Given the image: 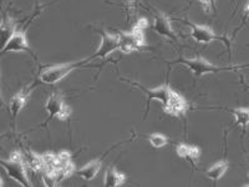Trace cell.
I'll list each match as a JSON object with an SVG mask.
<instances>
[{"instance_id":"6da1fadb","label":"cell","mask_w":249,"mask_h":187,"mask_svg":"<svg viewBox=\"0 0 249 187\" xmlns=\"http://www.w3.org/2000/svg\"><path fill=\"white\" fill-rule=\"evenodd\" d=\"M148 26L147 19H140L136 23V25H133L131 31L127 33H116L117 37H119V50L124 54H131L133 51H137L140 49L144 48V37L143 30Z\"/></svg>"},{"instance_id":"7a4b0ae2","label":"cell","mask_w":249,"mask_h":187,"mask_svg":"<svg viewBox=\"0 0 249 187\" xmlns=\"http://www.w3.org/2000/svg\"><path fill=\"white\" fill-rule=\"evenodd\" d=\"M0 165L5 170L6 175L12 180L17 181L18 184L24 187H30L31 181L28 176V165L24 160L23 155L20 151L12 152L8 160H1Z\"/></svg>"},{"instance_id":"3957f363","label":"cell","mask_w":249,"mask_h":187,"mask_svg":"<svg viewBox=\"0 0 249 187\" xmlns=\"http://www.w3.org/2000/svg\"><path fill=\"white\" fill-rule=\"evenodd\" d=\"M90 61V59H85L82 61L77 62H65V64H59V65L50 66L46 68L45 70L39 75V81L46 84V85H55L59 81H61L64 77L68 76L70 73H72L76 69L81 68L82 65H85L86 62Z\"/></svg>"},{"instance_id":"277c9868","label":"cell","mask_w":249,"mask_h":187,"mask_svg":"<svg viewBox=\"0 0 249 187\" xmlns=\"http://www.w3.org/2000/svg\"><path fill=\"white\" fill-rule=\"evenodd\" d=\"M172 64H183L197 77H201L206 74H217V73H221V71L233 70V69L238 68V66H215L211 64L210 61H207L206 59H203V57H193V59L179 57V59L172 61Z\"/></svg>"},{"instance_id":"5b68a950","label":"cell","mask_w":249,"mask_h":187,"mask_svg":"<svg viewBox=\"0 0 249 187\" xmlns=\"http://www.w3.org/2000/svg\"><path fill=\"white\" fill-rule=\"evenodd\" d=\"M45 111L48 113V120L45 125L51 120H68L71 116V109L66 105L60 94H51L45 102Z\"/></svg>"},{"instance_id":"8992f818","label":"cell","mask_w":249,"mask_h":187,"mask_svg":"<svg viewBox=\"0 0 249 187\" xmlns=\"http://www.w3.org/2000/svg\"><path fill=\"white\" fill-rule=\"evenodd\" d=\"M183 23H186L187 25L191 28V37L193 40H196L197 43L199 44H210L212 41H222L224 43L226 48L230 50L231 49V43L227 37H221V35H217L210 26L206 25H196V24L188 23L186 20H183Z\"/></svg>"},{"instance_id":"52a82bcc","label":"cell","mask_w":249,"mask_h":187,"mask_svg":"<svg viewBox=\"0 0 249 187\" xmlns=\"http://www.w3.org/2000/svg\"><path fill=\"white\" fill-rule=\"evenodd\" d=\"M188 110V102L182 95L172 89L167 105L163 106L164 113L173 117H183Z\"/></svg>"},{"instance_id":"ba28073f","label":"cell","mask_w":249,"mask_h":187,"mask_svg":"<svg viewBox=\"0 0 249 187\" xmlns=\"http://www.w3.org/2000/svg\"><path fill=\"white\" fill-rule=\"evenodd\" d=\"M119 50V37L117 35H111L106 33L105 30H101V44L96 53H93L89 59H105L107 55H110L112 51Z\"/></svg>"},{"instance_id":"9c48e42d","label":"cell","mask_w":249,"mask_h":187,"mask_svg":"<svg viewBox=\"0 0 249 187\" xmlns=\"http://www.w3.org/2000/svg\"><path fill=\"white\" fill-rule=\"evenodd\" d=\"M128 82H130L131 85L137 86L139 89H141V90L147 95V102H146V109H147V110H146V115H147L148 112V105H150V101H152V100H157V101H160L162 104V106L167 105L168 99H170V95H171V90H172L168 85H162L155 89H146L143 88V86L140 85V84H137V82H132V81H128Z\"/></svg>"},{"instance_id":"30bf717a","label":"cell","mask_w":249,"mask_h":187,"mask_svg":"<svg viewBox=\"0 0 249 187\" xmlns=\"http://www.w3.org/2000/svg\"><path fill=\"white\" fill-rule=\"evenodd\" d=\"M19 51H28L31 53V49L29 46L26 34L24 30H15L14 34L10 37L8 43L1 48V54L6 53H19Z\"/></svg>"},{"instance_id":"8fae6325","label":"cell","mask_w":249,"mask_h":187,"mask_svg":"<svg viewBox=\"0 0 249 187\" xmlns=\"http://www.w3.org/2000/svg\"><path fill=\"white\" fill-rule=\"evenodd\" d=\"M29 93L30 91L28 89H23L20 90L19 93L15 94L14 96L12 97V100L9 101V113L12 116L13 121V129H15V121H17L18 115L20 113V111L23 110L24 106L26 105V100H28Z\"/></svg>"},{"instance_id":"7c38bea8","label":"cell","mask_w":249,"mask_h":187,"mask_svg":"<svg viewBox=\"0 0 249 187\" xmlns=\"http://www.w3.org/2000/svg\"><path fill=\"white\" fill-rule=\"evenodd\" d=\"M152 30L155 31V33H157L159 35H161V37H168V39L177 41V35L173 33L172 28H171L170 19H168L164 14L155 15V19H153L152 24Z\"/></svg>"},{"instance_id":"4fadbf2b","label":"cell","mask_w":249,"mask_h":187,"mask_svg":"<svg viewBox=\"0 0 249 187\" xmlns=\"http://www.w3.org/2000/svg\"><path fill=\"white\" fill-rule=\"evenodd\" d=\"M176 152L181 159L186 160L191 164L193 168H196V164L199 160L201 156V149L195 146V145H188V144H179L176 148Z\"/></svg>"},{"instance_id":"5bb4252c","label":"cell","mask_w":249,"mask_h":187,"mask_svg":"<svg viewBox=\"0 0 249 187\" xmlns=\"http://www.w3.org/2000/svg\"><path fill=\"white\" fill-rule=\"evenodd\" d=\"M102 161L100 159L92 160L89 164H86L85 166H82L80 170H76V175H79L81 179H84L85 181H92L97 175H99L100 170H101Z\"/></svg>"},{"instance_id":"9a60e30c","label":"cell","mask_w":249,"mask_h":187,"mask_svg":"<svg viewBox=\"0 0 249 187\" xmlns=\"http://www.w3.org/2000/svg\"><path fill=\"white\" fill-rule=\"evenodd\" d=\"M126 182V176L124 173L117 171L115 168H111L106 171L105 177H104V186L106 187H119Z\"/></svg>"},{"instance_id":"2e32d148","label":"cell","mask_w":249,"mask_h":187,"mask_svg":"<svg viewBox=\"0 0 249 187\" xmlns=\"http://www.w3.org/2000/svg\"><path fill=\"white\" fill-rule=\"evenodd\" d=\"M231 112L234 115V124L231 129L237 128V126H241L242 130H243V135L246 133L247 126L249 125V109L248 108H238V109H232Z\"/></svg>"},{"instance_id":"e0dca14e","label":"cell","mask_w":249,"mask_h":187,"mask_svg":"<svg viewBox=\"0 0 249 187\" xmlns=\"http://www.w3.org/2000/svg\"><path fill=\"white\" fill-rule=\"evenodd\" d=\"M228 168H230V164H228L226 160H223V161H219L217 162V164L213 165L212 168H210L208 170L204 171V173H206V176L208 179L217 182L218 180L223 177V175L227 172Z\"/></svg>"},{"instance_id":"ac0fdd59","label":"cell","mask_w":249,"mask_h":187,"mask_svg":"<svg viewBox=\"0 0 249 187\" xmlns=\"http://www.w3.org/2000/svg\"><path fill=\"white\" fill-rule=\"evenodd\" d=\"M17 30V25L13 21V19H4L1 23V37H3V46L8 43V40L10 39L13 34Z\"/></svg>"},{"instance_id":"d6986e66","label":"cell","mask_w":249,"mask_h":187,"mask_svg":"<svg viewBox=\"0 0 249 187\" xmlns=\"http://www.w3.org/2000/svg\"><path fill=\"white\" fill-rule=\"evenodd\" d=\"M148 141H150V144L152 145L155 149H162L168 144L167 137L164 136V135H162V133H159V132L150 135V137H148Z\"/></svg>"},{"instance_id":"ffe728a7","label":"cell","mask_w":249,"mask_h":187,"mask_svg":"<svg viewBox=\"0 0 249 187\" xmlns=\"http://www.w3.org/2000/svg\"><path fill=\"white\" fill-rule=\"evenodd\" d=\"M199 4L202 5V8L204 9V12L207 14L210 13H214L215 10V0H198Z\"/></svg>"},{"instance_id":"44dd1931","label":"cell","mask_w":249,"mask_h":187,"mask_svg":"<svg viewBox=\"0 0 249 187\" xmlns=\"http://www.w3.org/2000/svg\"><path fill=\"white\" fill-rule=\"evenodd\" d=\"M244 14H246V18L249 17V1L247 3V5L244 6Z\"/></svg>"},{"instance_id":"7402d4cb","label":"cell","mask_w":249,"mask_h":187,"mask_svg":"<svg viewBox=\"0 0 249 187\" xmlns=\"http://www.w3.org/2000/svg\"><path fill=\"white\" fill-rule=\"evenodd\" d=\"M244 85H246V86H247V88H248V89H249V85H247V84H246V82H244Z\"/></svg>"},{"instance_id":"603a6c76","label":"cell","mask_w":249,"mask_h":187,"mask_svg":"<svg viewBox=\"0 0 249 187\" xmlns=\"http://www.w3.org/2000/svg\"><path fill=\"white\" fill-rule=\"evenodd\" d=\"M36 4H37V0H36Z\"/></svg>"}]
</instances>
